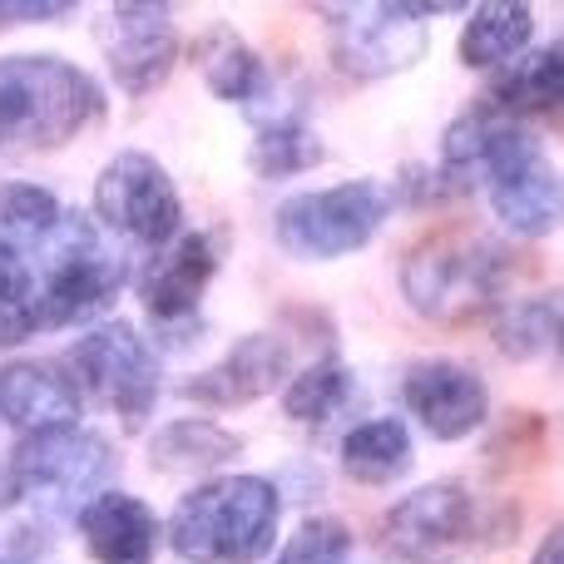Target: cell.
<instances>
[{"label":"cell","instance_id":"obj_15","mask_svg":"<svg viewBox=\"0 0 564 564\" xmlns=\"http://www.w3.org/2000/svg\"><path fill=\"white\" fill-rule=\"evenodd\" d=\"M188 65L198 69V79L208 85V95H214L218 105L243 109L253 124L282 115L278 109V75L268 69V59L258 55L234 25H224V20L204 25L194 40H188Z\"/></svg>","mask_w":564,"mask_h":564},{"label":"cell","instance_id":"obj_20","mask_svg":"<svg viewBox=\"0 0 564 564\" xmlns=\"http://www.w3.org/2000/svg\"><path fill=\"white\" fill-rule=\"evenodd\" d=\"M535 40V10L530 6H510V0H480V6H466V25H460L456 40V59L466 69H480V75H496L500 65L520 59Z\"/></svg>","mask_w":564,"mask_h":564},{"label":"cell","instance_id":"obj_4","mask_svg":"<svg viewBox=\"0 0 564 564\" xmlns=\"http://www.w3.org/2000/svg\"><path fill=\"white\" fill-rule=\"evenodd\" d=\"M391 218V188L381 178H347L332 188H302L273 208V238L297 263H337L381 234Z\"/></svg>","mask_w":564,"mask_h":564},{"label":"cell","instance_id":"obj_28","mask_svg":"<svg viewBox=\"0 0 564 564\" xmlns=\"http://www.w3.org/2000/svg\"><path fill=\"white\" fill-rule=\"evenodd\" d=\"M75 15L69 0H0V30L6 25H55V20Z\"/></svg>","mask_w":564,"mask_h":564},{"label":"cell","instance_id":"obj_10","mask_svg":"<svg viewBox=\"0 0 564 564\" xmlns=\"http://www.w3.org/2000/svg\"><path fill=\"white\" fill-rule=\"evenodd\" d=\"M381 535H387L391 555L406 564H451V560L470 555L480 545V535L506 540L510 530H500L480 510L470 486H460V480H431V486H416L411 496H401L387 510Z\"/></svg>","mask_w":564,"mask_h":564},{"label":"cell","instance_id":"obj_3","mask_svg":"<svg viewBox=\"0 0 564 564\" xmlns=\"http://www.w3.org/2000/svg\"><path fill=\"white\" fill-rule=\"evenodd\" d=\"M510 258L500 243L486 238L436 234L421 238L401 263V297L411 312L431 322H466L490 312L506 297Z\"/></svg>","mask_w":564,"mask_h":564},{"label":"cell","instance_id":"obj_13","mask_svg":"<svg viewBox=\"0 0 564 564\" xmlns=\"http://www.w3.org/2000/svg\"><path fill=\"white\" fill-rule=\"evenodd\" d=\"M401 406L416 416V426L441 446L470 441L490 421V387L476 367L456 357H426L411 361L401 377Z\"/></svg>","mask_w":564,"mask_h":564},{"label":"cell","instance_id":"obj_14","mask_svg":"<svg viewBox=\"0 0 564 564\" xmlns=\"http://www.w3.org/2000/svg\"><path fill=\"white\" fill-rule=\"evenodd\" d=\"M288 377H292L288 337H278V332H248L214 367L194 371V377L178 387V397L194 401V406H208V411H238V406H253V401L282 391Z\"/></svg>","mask_w":564,"mask_h":564},{"label":"cell","instance_id":"obj_12","mask_svg":"<svg viewBox=\"0 0 564 564\" xmlns=\"http://www.w3.org/2000/svg\"><path fill=\"white\" fill-rule=\"evenodd\" d=\"M95 45L105 55L115 89H124L129 99H144L154 89H164L178 55H184L174 6H149V0H124V6L99 10Z\"/></svg>","mask_w":564,"mask_h":564},{"label":"cell","instance_id":"obj_17","mask_svg":"<svg viewBox=\"0 0 564 564\" xmlns=\"http://www.w3.org/2000/svg\"><path fill=\"white\" fill-rule=\"evenodd\" d=\"M79 411H85V401L59 361L15 357L0 367V421L15 426L20 436L50 426H79Z\"/></svg>","mask_w":564,"mask_h":564},{"label":"cell","instance_id":"obj_7","mask_svg":"<svg viewBox=\"0 0 564 564\" xmlns=\"http://www.w3.org/2000/svg\"><path fill=\"white\" fill-rule=\"evenodd\" d=\"M480 188H486V204L496 214V224L510 238H550L560 228V164L545 154L535 124H520V119H500L496 134H490L486 164H480Z\"/></svg>","mask_w":564,"mask_h":564},{"label":"cell","instance_id":"obj_23","mask_svg":"<svg viewBox=\"0 0 564 564\" xmlns=\"http://www.w3.org/2000/svg\"><path fill=\"white\" fill-rule=\"evenodd\" d=\"M69 208L59 204L55 188L30 184V178H15V184H0V248L30 258L45 253L55 243L59 224H65Z\"/></svg>","mask_w":564,"mask_h":564},{"label":"cell","instance_id":"obj_1","mask_svg":"<svg viewBox=\"0 0 564 564\" xmlns=\"http://www.w3.org/2000/svg\"><path fill=\"white\" fill-rule=\"evenodd\" d=\"M282 486L253 470H224L178 496L164 545L184 564H263L278 550Z\"/></svg>","mask_w":564,"mask_h":564},{"label":"cell","instance_id":"obj_2","mask_svg":"<svg viewBox=\"0 0 564 564\" xmlns=\"http://www.w3.org/2000/svg\"><path fill=\"white\" fill-rule=\"evenodd\" d=\"M105 119V89L65 55H0V154H55Z\"/></svg>","mask_w":564,"mask_h":564},{"label":"cell","instance_id":"obj_25","mask_svg":"<svg viewBox=\"0 0 564 564\" xmlns=\"http://www.w3.org/2000/svg\"><path fill=\"white\" fill-rule=\"evenodd\" d=\"M560 327H564V312H560V292H535V297H516L496 312V351L510 361H540V357H555L560 351Z\"/></svg>","mask_w":564,"mask_h":564},{"label":"cell","instance_id":"obj_6","mask_svg":"<svg viewBox=\"0 0 564 564\" xmlns=\"http://www.w3.org/2000/svg\"><path fill=\"white\" fill-rule=\"evenodd\" d=\"M327 20V55L337 75L357 85L406 75L431 45V15H466V6H426V0H377V6H341Z\"/></svg>","mask_w":564,"mask_h":564},{"label":"cell","instance_id":"obj_22","mask_svg":"<svg viewBox=\"0 0 564 564\" xmlns=\"http://www.w3.org/2000/svg\"><path fill=\"white\" fill-rule=\"evenodd\" d=\"M322 164H327V144H322L317 129H312L302 115H292V109L263 119L253 144H248V169H253L263 184L312 174V169H322Z\"/></svg>","mask_w":564,"mask_h":564},{"label":"cell","instance_id":"obj_5","mask_svg":"<svg viewBox=\"0 0 564 564\" xmlns=\"http://www.w3.org/2000/svg\"><path fill=\"white\" fill-rule=\"evenodd\" d=\"M65 377L75 381L79 401L115 411L124 431H144V421L159 406V351L134 322H95L85 337L69 341L59 357Z\"/></svg>","mask_w":564,"mask_h":564},{"label":"cell","instance_id":"obj_19","mask_svg":"<svg viewBox=\"0 0 564 564\" xmlns=\"http://www.w3.org/2000/svg\"><path fill=\"white\" fill-rule=\"evenodd\" d=\"M238 456H243V436L208 416H178L149 436V470H159V476L214 480Z\"/></svg>","mask_w":564,"mask_h":564},{"label":"cell","instance_id":"obj_26","mask_svg":"<svg viewBox=\"0 0 564 564\" xmlns=\"http://www.w3.org/2000/svg\"><path fill=\"white\" fill-rule=\"evenodd\" d=\"M273 564H357V535L337 516H307L278 545Z\"/></svg>","mask_w":564,"mask_h":564},{"label":"cell","instance_id":"obj_8","mask_svg":"<svg viewBox=\"0 0 564 564\" xmlns=\"http://www.w3.org/2000/svg\"><path fill=\"white\" fill-rule=\"evenodd\" d=\"M89 204H95L89 218L99 224V234L144 253H159L184 234V194L174 174L144 149H119L115 159H105Z\"/></svg>","mask_w":564,"mask_h":564},{"label":"cell","instance_id":"obj_27","mask_svg":"<svg viewBox=\"0 0 564 564\" xmlns=\"http://www.w3.org/2000/svg\"><path fill=\"white\" fill-rule=\"evenodd\" d=\"M545 436H550V426H545V416L540 411H510V421L496 431V441L486 446V460H490V470L500 466V456L506 451H520V466H535L540 456H545Z\"/></svg>","mask_w":564,"mask_h":564},{"label":"cell","instance_id":"obj_21","mask_svg":"<svg viewBox=\"0 0 564 564\" xmlns=\"http://www.w3.org/2000/svg\"><path fill=\"white\" fill-rule=\"evenodd\" d=\"M341 476L357 480V486H397V480L411 476L416 466V441H411V426L401 416H371L357 421V426L341 436L337 446Z\"/></svg>","mask_w":564,"mask_h":564},{"label":"cell","instance_id":"obj_16","mask_svg":"<svg viewBox=\"0 0 564 564\" xmlns=\"http://www.w3.org/2000/svg\"><path fill=\"white\" fill-rule=\"evenodd\" d=\"M79 545L95 564H154L164 550V520L149 500L109 486L75 510Z\"/></svg>","mask_w":564,"mask_h":564},{"label":"cell","instance_id":"obj_29","mask_svg":"<svg viewBox=\"0 0 564 564\" xmlns=\"http://www.w3.org/2000/svg\"><path fill=\"white\" fill-rule=\"evenodd\" d=\"M530 564H564V530H560V525H550V535L535 545Z\"/></svg>","mask_w":564,"mask_h":564},{"label":"cell","instance_id":"obj_24","mask_svg":"<svg viewBox=\"0 0 564 564\" xmlns=\"http://www.w3.org/2000/svg\"><path fill=\"white\" fill-rule=\"evenodd\" d=\"M351 391H357V371L327 351V357L307 361V367H297L288 377V387H282V416H288L292 426L322 431L332 416H341Z\"/></svg>","mask_w":564,"mask_h":564},{"label":"cell","instance_id":"obj_9","mask_svg":"<svg viewBox=\"0 0 564 564\" xmlns=\"http://www.w3.org/2000/svg\"><path fill=\"white\" fill-rule=\"evenodd\" d=\"M6 470L15 480L20 500L59 506L75 516L89 496L109 490V480L119 476V456L89 426H50L20 436L15 451L6 456Z\"/></svg>","mask_w":564,"mask_h":564},{"label":"cell","instance_id":"obj_18","mask_svg":"<svg viewBox=\"0 0 564 564\" xmlns=\"http://www.w3.org/2000/svg\"><path fill=\"white\" fill-rule=\"evenodd\" d=\"M490 109H500L506 119H520V124H535V119L555 115L564 99V45L550 40V45H530L520 59L500 65L496 75L480 89Z\"/></svg>","mask_w":564,"mask_h":564},{"label":"cell","instance_id":"obj_11","mask_svg":"<svg viewBox=\"0 0 564 564\" xmlns=\"http://www.w3.org/2000/svg\"><path fill=\"white\" fill-rule=\"evenodd\" d=\"M218 238L194 228L178 234L169 248L149 253V263L134 273V297L149 317V347H188V332H204V297L218 278Z\"/></svg>","mask_w":564,"mask_h":564}]
</instances>
